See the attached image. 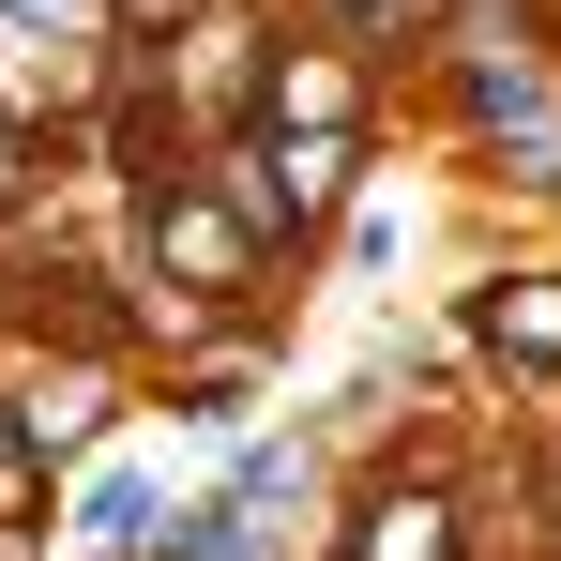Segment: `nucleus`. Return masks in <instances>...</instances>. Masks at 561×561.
<instances>
[{"mask_svg":"<svg viewBox=\"0 0 561 561\" xmlns=\"http://www.w3.org/2000/svg\"><path fill=\"white\" fill-rule=\"evenodd\" d=\"M350 561H456V501H425V485H410V501H379Z\"/></svg>","mask_w":561,"mask_h":561,"instance_id":"obj_1","label":"nucleus"},{"mask_svg":"<svg viewBox=\"0 0 561 561\" xmlns=\"http://www.w3.org/2000/svg\"><path fill=\"white\" fill-rule=\"evenodd\" d=\"M485 350L501 365H561V288H485Z\"/></svg>","mask_w":561,"mask_h":561,"instance_id":"obj_2","label":"nucleus"}]
</instances>
